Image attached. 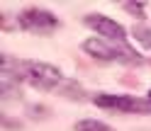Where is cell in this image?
Masks as SVG:
<instances>
[{
	"label": "cell",
	"mask_w": 151,
	"mask_h": 131,
	"mask_svg": "<svg viewBox=\"0 0 151 131\" xmlns=\"http://www.w3.org/2000/svg\"><path fill=\"white\" fill-rule=\"evenodd\" d=\"M17 78L29 80L34 88L39 90H51L61 83V70L54 68L49 63H37V61H27V63H17Z\"/></svg>",
	"instance_id": "obj_1"
},
{
	"label": "cell",
	"mask_w": 151,
	"mask_h": 131,
	"mask_svg": "<svg viewBox=\"0 0 151 131\" xmlns=\"http://www.w3.org/2000/svg\"><path fill=\"white\" fill-rule=\"evenodd\" d=\"M86 53L95 56L98 61H119V58H127L132 63H139V56L134 51H129L124 44H107V41H98V39H86L83 44Z\"/></svg>",
	"instance_id": "obj_2"
},
{
	"label": "cell",
	"mask_w": 151,
	"mask_h": 131,
	"mask_svg": "<svg viewBox=\"0 0 151 131\" xmlns=\"http://www.w3.org/2000/svg\"><path fill=\"white\" fill-rule=\"evenodd\" d=\"M20 27L27 29V32H34V34H49L59 27V20L46 10L32 7V10H24L20 15Z\"/></svg>",
	"instance_id": "obj_3"
},
{
	"label": "cell",
	"mask_w": 151,
	"mask_h": 131,
	"mask_svg": "<svg viewBox=\"0 0 151 131\" xmlns=\"http://www.w3.org/2000/svg\"><path fill=\"white\" fill-rule=\"evenodd\" d=\"M93 102L98 107L117 109V112H151V102L139 100V97H129V95H98Z\"/></svg>",
	"instance_id": "obj_4"
},
{
	"label": "cell",
	"mask_w": 151,
	"mask_h": 131,
	"mask_svg": "<svg viewBox=\"0 0 151 131\" xmlns=\"http://www.w3.org/2000/svg\"><path fill=\"white\" fill-rule=\"evenodd\" d=\"M86 24L90 27V29H95L98 34H105V36H110V39H115L117 44H124V36H127L124 27H122L119 22H115V20H110V17L93 12V15H86Z\"/></svg>",
	"instance_id": "obj_5"
},
{
	"label": "cell",
	"mask_w": 151,
	"mask_h": 131,
	"mask_svg": "<svg viewBox=\"0 0 151 131\" xmlns=\"http://www.w3.org/2000/svg\"><path fill=\"white\" fill-rule=\"evenodd\" d=\"M73 131H115V129L102 124V121H98V119H81L78 124L73 126Z\"/></svg>",
	"instance_id": "obj_6"
},
{
	"label": "cell",
	"mask_w": 151,
	"mask_h": 131,
	"mask_svg": "<svg viewBox=\"0 0 151 131\" xmlns=\"http://www.w3.org/2000/svg\"><path fill=\"white\" fill-rule=\"evenodd\" d=\"M132 34H134V39L141 44V46H146V49H151V29L146 24H134V29H132Z\"/></svg>",
	"instance_id": "obj_7"
},
{
	"label": "cell",
	"mask_w": 151,
	"mask_h": 131,
	"mask_svg": "<svg viewBox=\"0 0 151 131\" xmlns=\"http://www.w3.org/2000/svg\"><path fill=\"white\" fill-rule=\"evenodd\" d=\"M124 7H127V10H129L132 15H139V17L144 15V5H132V3H127Z\"/></svg>",
	"instance_id": "obj_8"
},
{
	"label": "cell",
	"mask_w": 151,
	"mask_h": 131,
	"mask_svg": "<svg viewBox=\"0 0 151 131\" xmlns=\"http://www.w3.org/2000/svg\"><path fill=\"white\" fill-rule=\"evenodd\" d=\"M149 100H151V92H149Z\"/></svg>",
	"instance_id": "obj_9"
}]
</instances>
